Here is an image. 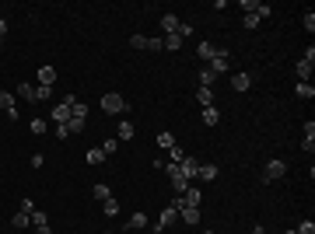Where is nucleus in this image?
<instances>
[{"label": "nucleus", "instance_id": "28", "mask_svg": "<svg viewBox=\"0 0 315 234\" xmlns=\"http://www.w3.org/2000/svg\"><path fill=\"white\" fill-rule=\"evenodd\" d=\"M102 214H105V217H116V214H119V203L112 199V196H109V199L102 203Z\"/></svg>", "mask_w": 315, "mask_h": 234}, {"label": "nucleus", "instance_id": "3", "mask_svg": "<svg viewBox=\"0 0 315 234\" xmlns=\"http://www.w3.org/2000/svg\"><path fill=\"white\" fill-rule=\"evenodd\" d=\"M74 101H77L74 95H63L56 105H53V122H56V126H67V122H70V105H74Z\"/></svg>", "mask_w": 315, "mask_h": 234}, {"label": "nucleus", "instance_id": "38", "mask_svg": "<svg viewBox=\"0 0 315 234\" xmlns=\"http://www.w3.org/2000/svg\"><path fill=\"white\" fill-rule=\"evenodd\" d=\"M130 46H133V49H147V35H133Z\"/></svg>", "mask_w": 315, "mask_h": 234}, {"label": "nucleus", "instance_id": "19", "mask_svg": "<svg viewBox=\"0 0 315 234\" xmlns=\"http://www.w3.org/2000/svg\"><path fill=\"white\" fill-rule=\"evenodd\" d=\"M116 133H119V143H123V140H133V133H137V126H133V122H119V130H116Z\"/></svg>", "mask_w": 315, "mask_h": 234}, {"label": "nucleus", "instance_id": "12", "mask_svg": "<svg viewBox=\"0 0 315 234\" xmlns=\"http://www.w3.org/2000/svg\"><path fill=\"white\" fill-rule=\"evenodd\" d=\"M196 56L203 59V63H210V59L217 56V46H214V42H200V46H196Z\"/></svg>", "mask_w": 315, "mask_h": 234}, {"label": "nucleus", "instance_id": "35", "mask_svg": "<svg viewBox=\"0 0 315 234\" xmlns=\"http://www.w3.org/2000/svg\"><path fill=\"white\" fill-rule=\"evenodd\" d=\"M28 130H32L35 137H42V133H46V119H32V126H28Z\"/></svg>", "mask_w": 315, "mask_h": 234}, {"label": "nucleus", "instance_id": "7", "mask_svg": "<svg viewBox=\"0 0 315 234\" xmlns=\"http://www.w3.org/2000/svg\"><path fill=\"white\" fill-rule=\"evenodd\" d=\"M0 112H7L11 119H18V101H14V95L0 91Z\"/></svg>", "mask_w": 315, "mask_h": 234}, {"label": "nucleus", "instance_id": "18", "mask_svg": "<svg viewBox=\"0 0 315 234\" xmlns=\"http://www.w3.org/2000/svg\"><path fill=\"white\" fill-rule=\"evenodd\" d=\"M28 224H32V214H25V210H18V214L11 217V227H14V231H25Z\"/></svg>", "mask_w": 315, "mask_h": 234}, {"label": "nucleus", "instance_id": "26", "mask_svg": "<svg viewBox=\"0 0 315 234\" xmlns=\"http://www.w3.org/2000/svg\"><path fill=\"white\" fill-rule=\"evenodd\" d=\"M217 119H221V112H217L214 105H210V109H203V126H217Z\"/></svg>", "mask_w": 315, "mask_h": 234}, {"label": "nucleus", "instance_id": "20", "mask_svg": "<svg viewBox=\"0 0 315 234\" xmlns=\"http://www.w3.org/2000/svg\"><path fill=\"white\" fill-rule=\"evenodd\" d=\"M196 101L203 105V109H210V105H214V88H200V91H196Z\"/></svg>", "mask_w": 315, "mask_h": 234}, {"label": "nucleus", "instance_id": "39", "mask_svg": "<svg viewBox=\"0 0 315 234\" xmlns=\"http://www.w3.org/2000/svg\"><path fill=\"white\" fill-rule=\"evenodd\" d=\"M305 32H308V35H312V32H315V14H312V11L305 14Z\"/></svg>", "mask_w": 315, "mask_h": 234}, {"label": "nucleus", "instance_id": "27", "mask_svg": "<svg viewBox=\"0 0 315 234\" xmlns=\"http://www.w3.org/2000/svg\"><path fill=\"white\" fill-rule=\"evenodd\" d=\"M91 196H95V199H99V203H105V199H109V185H105V182H99V185H95V189H91Z\"/></svg>", "mask_w": 315, "mask_h": 234}, {"label": "nucleus", "instance_id": "49", "mask_svg": "<svg viewBox=\"0 0 315 234\" xmlns=\"http://www.w3.org/2000/svg\"><path fill=\"white\" fill-rule=\"evenodd\" d=\"M18 234H21V231H18Z\"/></svg>", "mask_w": 315, "mask_h": 234}, {"label": "nucleus", "instance_id": "15", "mask_svg": "<svg viewBox=\"0 0 315 234\" xmlns=\"http://www.w3.org/2000/svg\"><path fill=\"white\" fill-rule=\"evenodd\" d=\"M39 84L42 88H53L56 84V70L53 67H39Z\"/></svg>", "mask_w": 315, "mask_h": 234}, {"label": "nucleus", "instance_id": "44", "mask_svg": "<svg viewBox=\"0 0 315 234\" xmlns=\"http://www.w3.org/2000/svg\"><path fill=\"white\" fill-rule=\"evenodd\" d=\"M305 140H315V122H312V119L305 122Z\"/></svg>", "mask_w": 315, "mask_h": 234}, {"label": "nucleus", "instance_id": "32", "mask_svg": "<svg viewBox=\"0 0 315 234\" xmlns=\"http://www.w3.org/2000/svg\"><path fill=\"white\" fill-rule=\"evenodd\" d=\"M161 46H165V49H172V53H175L179 46H182V39H179V35H165V39H161Z\"/></svg>", "mask_w": 315, "mask_h": 234}, {"label": "nucleus", "instance_id": "33", "mask_svg": "<svg viewBox=\"0 0 315 234\" xmlns=\"http://www.w3.org/2000/svg\"><path fill=\"white\" fill-rule=\"evenodd\" d=\"M116 151H119V140H112V137H109L105 143H102V154H105V157H109V154H116Z\"/></svg>", "mask_w": 315, "mask_h": 234}, {"label": "nucleus", "instance_id": "8", "mask_svg": "<svg viewBox=\"0 0 315 234\" xmlns=\"http://www.w3.org/2000/svg\"><path fill=\"white\" fill-rule=\"evenodd\" d=\"M32 227H35V234H53L49 231V217L42 210H32Z\"/></svg>", "mask_w": 315, "mask_h": 234}, {"label": "nucleus", "instance_id": "37", "mask_svg": "<svg viewBox=\"0 0 315 234\" xmlns=\"http://www.w3.org/2000/svg\"><path fill=\"white\" fill-rule=\"evenodd\" d=\"M67 130H70V137L81 133V130H84V119H70V122H67Z\"/></svg>", "mask_w": 315, "mask_h": 234}, {"label": "nucleus", "instance_id": "34", "mask_svg": "<svg viewBox=\"0 0 315 234\" xmlns=\"http://www.w3.org/2000/svg\"><path fill=\"white\" fill-rule=\"evenodd\" d=\"M294 234H315V224L312 220H301V224L294 227Z\"/></svg>", "mask_w": 315, "mask_h": 234}, {"label": "nucleus", "instance_id": "31", "mask_svg": "<svg viewBox=\"0 0 315 234\" xmlns=\"http://www.w3.org/2000/svg\"><path fill=\"white\" fill-rule=\"evenodd\" d=\"M158 147L172 151V147H175V137H172V133H158Z\"/></svg>", "mask_w": 315, "mask_h": 234}, {"label": "nucleus", "instance_id": "42", "mask_svg": "<svg viewBox=\"0 0 315 234\" xmlns=\"http://www.w3.org/2000/svg\"><path fill=\"white\" fill-rule=\"evenodd\" d=\"M168 154H172V161H175V164H179V161H182V157H186V151H182V147H179V143H175V147H172V151H168Z\"/></svg>", "mask_w": 315, "mask_h": 234}, {"label": "nucleus", "instance_id": "46", "mask_svg": "<svg viewBox=\"0 0 315 234\" xmlns=\"http://www.w3.org/2000/svg\"><path fill=\"white\" fill-rule=\"evenodd\" d=\"M280 234H294V231H280Z\"/></svg>", "mask_w": 315, "mask_h": 234}, {"label": "nucleus", "instance_id": "36", "mask_svg": "<svg viewBox=\"0 0 315 234\" xmlns=\"http://www.w3.org/2000/svg\"><path fill=\"white\" fill-rule=\"evenodd\" d=\"M49 95H53V88H42V84H35V101H46Z\"/></svg>", "mask_w": 315, "mask_h": 234}, {"label": "nucleus", "instance_id": "24", "mask_svg": "<svg viewBox=\"0 0 315 234\" xmlns=\"http://www.w3.org/2000/svg\"><path fill=\"white\" fill-rule=\"evenodd\" d=\"M70 119H84V122H88V105H84V101H74V105H70Z\"/></svg>", "mask_w": 315, "mask_h": 234}, {"label": "nucleus", "instance_id": "4", "mask_svg": "<svg viewBox=\"0 0 315 234\" xmlns=\"http://www.w3.org/2000/svg\"><path fill=\"white\" fill-rule=\"evenodd\" d=\"M287 175V164L273 157V161H266V168H263V182H280V178Z\"/></svg>", "mask_w": 315, "mask_h": 234}, {"label": "nucleus", "instance_id": "45", "mask_svg": "<svg viewBox=\"0 0 315 234\" xmlns=\"http://www.w3.org/2000/svg\"><path fill=\"white\" fill-rule=\"evenodd\" d=\"M4 35H7V21L0 18V39H4Z\"/></svg>", "mask_w": 315, "mask_h": 234}, {"label": "nucleus", "instance_id": "1", "mask_svg": "<svg viewBox=\"0 0 315 234\" xmlns=\"http://www.w3.org/2000/svg\"><path fill=\"white\" fill-rule=\"evenodd\" d=\"M126 109H130V101L119 95V91L102 95V112H109V116H126Z\"/></svg>", "mask_w": 315, "mask_h": 234}, {"label": "nucleus", "instance_id": "30", "mask_svg": "<svg viewBox=\"0 0 315 234\" xmlns=\"http://www.w3.org/2000/svg\"><path fill=\"white\" fill-rule=\"evenodd\" d=\"M126 227H147V214L140 210V214H133L130 220H126Z\"/></svg>", "mask_w": 315, "mask_h": 234}, {"label": "nucleus", "instance_id": "9", "mask_svg": "<svg viewBox=\"0 0 315 234\" xmlns=\"http://www.w3.org/2000/svg\"><path fill=\"white\" fill-rule=\"evenodd\" d=\"M207 70H214L217 77H221V74L228 70V53H224V49H217V56L210 59V63H207Z\"/></svg>", "mask_w": 315, "mask_h": 234}, {"label": "nucleus", "instance_id": "25", "mask_svg": "<svg viewBox=\"0 0 315 234\" xmlns=\"http://www.w3.org/2000/svg\"><path fill=\"white\" fill-rule=\"evenodd\" d=\"M298 98H308V101L315 98V84H312V80H308V84H301V80H298Z\"/></svg>", "mask_w": 315, "mask_h": 234}, {"label": "nucleus", "instance_id": "10", "mask_svg": "<svg viewBox=\"0 0 315 234\" xmlns=\"http://www.w3.org/2000/svg\"><path fill=\"white\" fill-rule=\"evenodd\" d=\"M179 220L189 224V227H196L200 224V206H182V210H179Z\"/></svg>", "mask_w": 315, "mask_h": 234}, {"label": "nucleus", "instance_id": "21", "mask_svg": "<svg viewBox=\"0 0 315 234\" xmlns=\"http://www.w3.org/2000/svg\"><path fill=\"white\" fill-rule=\"evenodd\" d=\"M102 161H105V154H102V147H95V151H88V154H84V164H91V168H99Z\"/></svg>", "mask_w": 315, "mask_h": 234}, {"label": "nucleus", "instance_id": "41", "mask_svg": "<svg viewBox=\"0 0 315 234\" xmlns=\"http://www.w3.org/2000/svg\"><path fill=\"white\" fill-rule=\"evenodd\" d=\"M175 35H179V39H189V35H193V25H179Z\"/></svg>", "mask_w": 315, "mask_h": 234}, {"label": "nucleus", "instance_id": "48", "mask_svg": "<svg viewBox=\"0 0 315 234\" xmlns=\"http://www.w3.org/2000/svg\"><path fill=\"white\" fill-rule=\"evenodd\" d=\"M0 42H4V39H0Z\"/></svg>", "mask_w": 315, "mask_h": 234}, {"label": "nucleus", "instance_id": "29", "mask_svg": "<svg viewBox=\"0 0 315 234\" xmlns=\"http://www.w3.org/2000/svg\"><path fill=\"white\" fill-rule=\"evenodd\" d=\"M18 95L25 101H35V84H18Z\"/></svg>", "mask_w": 315, "mask_h": 234}, {"label": "nucleus", "instance_id": "47", "mask_svg": "<svg viewBox=\"0 0 315 234\" xmlns=\"http://www.w3.org/2000/svg\"><path fill=\"white\" fill-rule=\"evenodd\" d=\"M203 234H214V231H203Z\"/></svg>", "mask_w": 315, "mask_h": 234}, {"label": "nucleus", "instance_id": "40", "mask_svg": "<svg viewBox=\"0 0 315 234\" xmlns=\"http://www.w3.org/2000/svg\"><path fill=\"white\" fill-rule=\"evenodd\" d=\"M165 46H161V39H147V53H161Z\"/></svg>", "mask_w": 315, "mask_h": 234}, {"label": "nucleus", "instance_id": "14", "mask_svg": "<svg viewBox=\"0 0 315 234\" xmlns=\"http://www.w3.org/2000/svg\"><path fill=\"white\" fill-rule=\"evenodd\" d=\"M179 25H182V21H179L175 14H172V11H168V14L161 18V28H165V35H175V32H179Z\"/></svg>", "mask_w": 315, "mask_h": 234}, {"label": "nucleus", "instance_id": "13", "mask_svg": "<svg viewBox=\"0 0 315 234\" xmlns=\"http://www.w3.org/2000/svg\"><path fill=\"white\" fill-rule=\"evenodd\" d=\"M294 70H298V80H301V84H308V80H312V70H315V67L308 63V59H298Z\"/></svg>", "mask_w": 315, "mask_h": 234}, {"label": "nucleus", "instance_id": "2", "mask_svg": "<svg viewBox=\"0 0 315 234\" xmlns=\"http://www.w3.org/2000/svg\"><path fill=\"white\" fill-rule=\"evenodd\" d=\"M161 172L168 175V182H172V189H175L179 196H182V193H186V189H189V182H186V175H182V168H179L175 161H168V164H165Z\"/></svg>", "mask_w": 315, "mask_h": 234}, {"label": "nucleus", "instance_id": "17", "mask_svg": "<svg viewBox=\"0 0 315 234\" xmlns=\"http://www.w3.org/2000/svg\"><path fill=\"white\" fill-rule=\"evenodd\" d=\"M182 203H186V206H200V203H203V193H200V189H193V185H189V189L182 193Z\"/></svg>", "mask_w": 315, "mask_h": 234}, {"label": "nucleus", "instance_id": "5", "mask_svg": "<svg viewBox=\"0 0 315 234\" xmlns=\"http://www.w3.org/2000/svg\"><path fill=\"white\" fill-rule=\"evenodd\" d=\"M172 224H179V210H175V206H172V203H168V206L161 210V217H158V220H154V231L161 234V231H168Z\"/></svg>", "mask_w": 315, "mask_h": 234}, {"label": "nucleus", "instance_id": "6", "mask_svg": "<svg viewBox=\"0 0 315 234\" xmlns=\"http://www.w3.org/2000/svg\"><path fill=\"white\" fill-rule=\"evenodd\" d=\"M242 7H245L249 14H256L259 21H263V18H270V14H273V7H270V4H263V0H245Z\"/></svg>", "mask_w": 315, "mask_h": 234}, {"label": "nucleus", "instance_id": "23", "mask_svg": "<svg viewBox=\"0 0 315 234\" xmlns=\"http://www.w3.org/2000/svg\"><path fill=\"white\" fill-rule=\"evenodd\" d=\"M214 80H217V74H214V70L200 67V88H214Z\"/></svg>", "mask_w": 315, "mask_h": 234}, {"label": "nucleus", "instance_id": "43", "mask_svg": "<svg viewBox=\"0 0 315 234\" xmlns=\"http://www.w3.org/2000/svg\"><path fill=\"white\" fill-rule=\"evenodd\" d=\"M245 28H252V32L259 28V18H256V14H245Z\"/></svg>", "mask_w": 315, "mask_h": 234}, {"label": "nucleus", "instance_id": "16", "mask_svg": "<svg viewBox=\"0 0 315 234\" xmlns=\"http://www.w3.org/2000/svg\"><path fill=\"white\" fill-rule=\"evenodd\" d=\"M231 88H235V91H249V88H252V77H249V74H231Z\"/></svg>", "mask_w": 315, "mask_h": 234}, {"label": "nucleus", "instance_id": "11", "mask_svg": "<svg viewBox=\"0 0 315 234\" xmlns=\"http://www.w3.org/2000/svg\"><path fill=\"white\" fill-rule=\"evenodd\" d=\"M179 168H182V175H186V182H189V178H196V172H200V164H196V157H182V161H179Z\"/></svg>", "mask_w": 315, "mask_h": 234}, {"label": "nucleus", "instance_id": "22", "mask_svg": "<svg viewBox=\"0 0 315 234\" xmlns=\"http://www.w3.org/2000/svg\"><path fill=\"white\" fill-rule=\"evenodd\" d=\"M196 178H203V182H214V178H217V164H200Z\"/></svg>", "mask_w": 315, "mask_h": 234}]
</instances>
